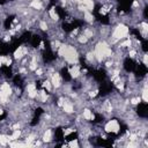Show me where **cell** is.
I'll list each match as a JSON object with an SVG mask.
<instances>
[{
    "label": "cell",
    "mask_w": 148,
    "mask_h": 148,
    "mask_svg": "<svg viewBox=\"0 0 148 148\" xmlns=\"http://www.w3.org/2000/svg\"><path fill=\"white\" fill-rule=\"evenodd\" d=\"M62 58H64V60L67 64H71V65L77 64V61H79V53H77L76 47L73 46V45H67L66 49H65Z\"/></svg>",
    "instance_id": "2"
},
{
    "label": "cell",
    "mask_w": 148,
    "mask_h": 148,
    "mask_svg": "<svg viewBox=\"0 0 148 148\" xmlns=\"http://www.w3.org/2000/svg\"><path fill=\"white\" fill-rule=\"evenodd\" d=\"M49 16H50V18L52 20V21H58L60 17H59V14L56 12V8L54 7H52V8H50V10H49Z\"/></svg>",
    "instance_id": "11"
},
{
    "label": "cell",
    "mask_w": 148,
    "mask_h": 148,
    "mask_svg": "<svg viewBox=\"0 0 148 148\" xmlns=\"http://www.w3.org/2000/svg\"><path fill=\"white\" fill-rule=\"evenodd\" d=\"M147 84L145 83V86H143V89H142V95H141V98H142V101H143V103L145 104H147L148 103V96H147Z\"/></svg>",
    "instance_id": "14"
},
{
    "label": "cell",
    "mask_w": 148,
    "mask_h": 148,
    "mask_svg": "<svg viewBox=\"0 0 148 148\" xmlns=\"http://www.w3.org/2000/svg\"><path fill=\"white\" fill-rule=\"evenodd\" d=\"M39 28H40V30H43V31H46L47 29H49V25H47V23H46V21H40L39 22Z\"/></svg>",
    "instance_id": "18"
},
{
    "label": "cell",
    "mask_w": 148,
    "mask_h": 148,
    "mask_svg": "<svg viewBox=\"0 0 148 148\" xmlns=\"http://www.w3.org/2000/svg\"><path fill=\"white\" fill-rule=\"evenodd\" d=\"M140 101H141V97H133V98L131 99V103H132L133 105H136V104L140 103Z\"/></svg>",
    "instance_id": "22"
},
{
    "label": "cell",
    "mask_w": 148,
    "mask_h": 148,
    "mask_svg": "<svg viewBox=\"0 0 148 148\" xmlns=\"http://www.w3.org/2000/svg\"><path fill=\"white\" fill-rule=\"evenodd\" d=\"M83 18H84V21L88 22V23H92V22L95 21V16H94L92 13L89 12V10H87V12L83 13Z\"/></svg>",
    "instance_id": "10"
},
{
    "label": "cell",
    "mask_w": 148,
    "mask_h": 148,
    "mask_svg": "<svg viewBox=\"0 0 148 148\" xmlns=\"http://www.w3.org/2000/svg\"><path fill=\"white\" fill-rule=\"evenodd\" d=\"M69 147H75V148H77V147H80V143H79V141H77V139H73V140H71L69 139V141H68V143H67Z\"/></svg>",
    "instance_id": "16"
},
{
    "label": "cell",
    "mask_w": 148,
    "mask_h": 148,
    "mask_svg": "<svg viewBox=\"0 0 148 148\" xmlns=\"http://www.w3.org/2000/svg\"><path fill=\"white\" fill-rule=\"evenodd\" d=\"M142 62H143V66H145V67L148 66V65H147V64H148V54H147L146 52H145L143 56H142Z\"/></svg>",
    "instance_id": "20"
},
{
    "label": "cell",
    "mask_w": 148,
    "mask_h": 148,
    "mask_svg": "<svg viewBox=\"0 0 148 148\" xmlns=\"http://www.w3.org/2000/svg\"><path fill=\"white\" fill-rule=\"evenodd\" d=\"M82 118L84 120H94L95 119V114L92 113V111L90 109H84L82 112Z\"/></svg>",
    "instance_id": "9"
},
{
    "label": "cell",
    "mask_w": 148,
    "mask_h": 148,
    "mask_svg": "<svg viewBox=\"0 0 148 148\" xmlns=\"http://www.w3.org/2000/svg\"><path fill=\"white\" fill-rule=\"evenodd\" d=\"M50 81L52 83V87H54V88H60L62 86V83H61V75L59 73H52Z\"/></svg>",
    "instance_id": "6"
},
{
    "label": "cell",
    "mask_w": 148,
    "mask_h": 148,
    "mask_svg": "<svg viewBox=\"0 0 148 148\" xmlns=\"http://www.w3.org/2000/svg\"><path fill=\"white\" fill-rule=\"evenodd\" d=\"M42 139H43V141L44 142H50L51 140H52V131L51 130H45V132L43 133V136H42Z\"/></svg>",
    "instance_id": "12"
},
{
    "label": "cell",
    "mask_w": 148,
    "mask_h": 148,
    "mask_svg": "<svg viewBox=\"0 0 148 148\" xmlns=\"http://www.w3.org/2000/svg\"><path fill=\"white\" fill-rule=\"evenodd\" d=\"M128 32H130L128 27H127L126 24H124V23H119V24H117V27L113 29V32H112L111 39H112L113 42L123 40V39L127 38Z\"/></svg>",
    "instance_id": "1"
},
{
    "label": "cell",
    "mask_w": 148,
    "mask_h": 148,
    "mask_svg": "<svg viewBox=\"0 0 148 148\" xmlns=\"http://www.w3.org/2000/svg\"><path fill=\"white\" fill-rule=\"evenodd\" d=\"M42 86H43V88H44L45 90H47V91H51V89H52V83H51V81L47 80V79L43 81V84H42Z\"/></svg>",
    "instance_id": "15"
},
{
    "label": "cell",
    "mask_w": 148,
    "mask_h": 148,
    "mask_svg": "<svg viewBox=\"0 0 148 148\" xmlns=\"http://www.w3.org/2000/svg\"><path fill=\"white\" fill-rule=\"evenodd\" d=\"M119 130H120V125H119L118 120H116V119L109 120L104 126V131L106 133H118Z\"/></svg>",
    "instance_id": "3"
},
{
    "label": "cell",
    "mask_w": 148,
    "mask_h": 148,
    "mask_svg": "<svg viewBox=\"0 0 148 148\" xmlns=\"http://www.w3.org/2000/svg\"><path fill=\"white\" fill-rule=\"evenodd\" d=\"M35 89H36V84L35 83H28L27 87H25V91L27 92H29L31 90H35Z\"/></svg>",
    "instance_id": "19"
},
{
    "label": "cell",
    "mask_w": 148,
    "mask_h": 148,
    "mask_svg": "<svg viewBox=\"0 0 148 148\" xmlns=\"http://www.w3.org/2000/svg\"><path fill=\"white\" fill-rule=\"evenodd\" d=\"M69 75L72 79H77L81 76V67L77 65V64H74L69 67Z\"/></svg>",
    "instance_id": "5"
},
{
    "label": "cell",
    "mask_w": 148,
    "mask_h": 148,
    "mask_svg": "<svg viewBox=\"0 0 148 148\" xmlns=\"http://www.w3.org/2000/svg\"><path fill=\"white\" fill-rule=\"evenodd\" d=\"M89 97H96L98 95V89H94V90H90L89 91Z\"/></svg>",
    "instance_id": "21"
},
{
    "label": "cell",
    "mask_w": 148,
    "mask_h": 148,
    "mask_svg": "<svg viewBox=\"0 0 148 148\" xmlns=\"http://www.w3.org/2000/svg\"><path fill=\"white\" fill-rule=\"evenodd\" d=\"M28 53H29V49H28L27 46H18V47L14 51L13 57H14V59H16V60H21V59H22L23 57H25Z\"/></svg>",
    "instance_id": "4"
},
{
    "label": "cell",
    "mask_w": 148,
    "mask_h": 148,
    "mask_svg": "<svg viewBox=\"0 0 148 148\" xmlns=\"http://www.w3.org/2000/svg\"><path fill=\"white\" fill-rule=\"evenodd\" d=\"M9 142V139H8V135H5V134H0V145H7Z\"/></svg>",
    "instance_id": "17"
},
{
    "label": "cell",
    "mask_w": 148,
    "mask_h": 148,
    "mask_svg": "<svg viewBox=\"0 0 148 148\" xmlns=\"http://www.w3.org/2000/svg\"><path fill=\"white\" fill-rule=\"evenodd\" d=\"M30 7L34 8V9H37V10H42L43 9V3H42L40 0H35V1L30 2Z\"/></svg>",
    "instance_id": "13"
},
{
    "label": "cell",
    "mask_w": 148,
    "mask_h": 148,
    "mask_svg": "<svg viewBox=\"0 0 148 148\" xmlns=\"http://www.w3.org/2000/svg\"><path fill=\"white\" fill-rule=\"evenodd\" d=\"M139 6H140V2H139L138 0H134V1H133L132 7H133V8H136V7H139Z\"/></svg>",
    "instance_id": "23"
},
{
    "label": "cell",
    "mask_w": 148,
    "mask_h": 148,
    "mask_svg": "<svg viewBox=\"0 0 148 148\" xmlns=\"http://www.w3.org/2000/svg\"><path fill=\"white\" fill-rule=\"evenodd\" d=\"M0 90H1L2 92H5L6 95H8V96H10L12 92H13V89H12V87H10V84H9L8 82H3V83L0 86Z\"/></svg>",
    "instance_id": "8"
},
{
    "label": "cell",
    "mask_w": 148,
    "mask_h": 148,
    "mask_svg": "<svg viewBox=\"0 0 148 148\" xmlns=\"http://www.w3.org/2000/svg\"><path fill=\"white\" fill-rule=\"evenodd\" d=\"M62 110L65 113L67 114H71L74 112V103L71 102L69 99H66L64 98V103H62Z\"/></svg>",
    "instance_id": "7"
}]
</instances>
